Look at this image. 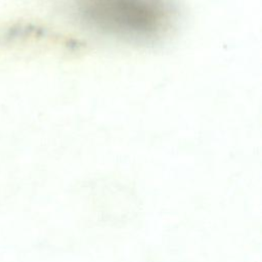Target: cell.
Here are the masks:
<instances>
[{
	"instance_id": "1",
	"label": "cell",
	"mask_w": 262,
	"mask_h": 262,
	"mask_svg": "<svg viewBox=\"0 0 262 262\" xmlns=\"http://www.w3.org/2000/svg\"><path fill=\"white\" fill-rule=\"evenodd\" d=\"M81 19L92 29L129 42L148 43L173 26L171 0H80Z\"/></svg>"
}]
</instances>
